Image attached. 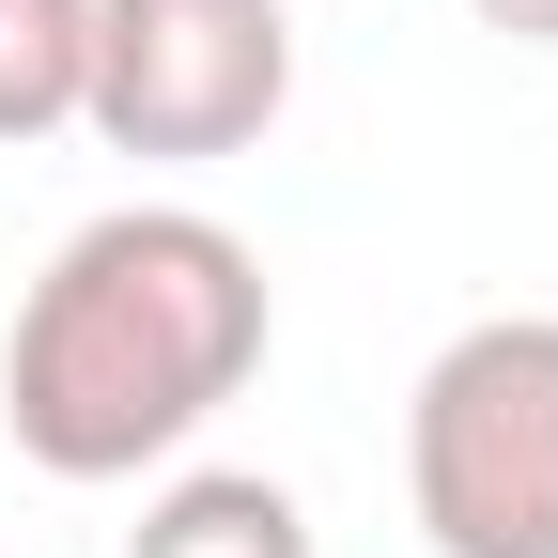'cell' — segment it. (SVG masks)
<instances>
[{"instance_id": "6", "label": "cell", "mask_w": 558, "mask_h": 558, "mask_svg": "<svg viewBox=\"0 0 558 558\" xmlns=\"http://www.w3.org/2000/svg\"><path fill=\"white\" fill-rule=\"evenodd\" d=\"M481 32H512V47H558V0H465Z\"/></svg>"}, {"instance_id": "4", "label": "cell", "mask_w": 558, "mask_h": 558, "mask_svg": "<svg viewBox=\"0 0 558 558\" xmlns=\"http://www.w3.org/2000/svg\"><path fill=\"white\" fill-rule=\"evenodd\" d=\"M124 558H326L311 512H295V481H264V465H186L140 497Z\"/></svg>"}, {"instance_id": "1", "label": "cell", "mask_w": 558, "mask_h": 558, "mask_svg": "<svg viewBox=\"0 0 558 558\" xmlns=\"http://www.w3.org/2000/svg\"><path fill=\"white\" fill-rule=\"evenodd\" d=\"M279 341L264 248L202 202H109L47 248L16 295V357H0V418L47 481H140L218 418Z\"/></svg>"}, {"instance_id": "3", "label": "cell", "mask_w": 558, "mask_h": 558, "mask_svg": "<svg viewBox=\"0 0 558 558\" xmlns=\"http://www.w3.org/2000/svg\"><path fill=\"white\" fill-rule=\"evenodd\" d=\"M295 109V16L279 0H94V94L109 156H248Z\"/></svg>"}, {"instance_id": "5", "label": "cell", "mask_w": 558, "mask_h": 558, "mask_svg": "<svg viewBox=\"0 0 558 558\" xmlns=\"http://www.w3.org/2000/svg\"><path fill=\"white\" fill-rule=\"evenodd\" d=\"M94 94V0H0V140H62Z\"/></svg>"}, {"instance_id": "2", "label": "cell", "mask_w": 558, "mask_h": 558, "mask_svg": "<svg viewBox=\"0 0 558 558\" xmlns=\"http://www.w3.org/2000/svg\"><path fill=\"white\" fill-rule=\"evenodd\" d=\"M403 512L435 558H558V311H481L403 403Z\"/></svg>"}]
</instances>
